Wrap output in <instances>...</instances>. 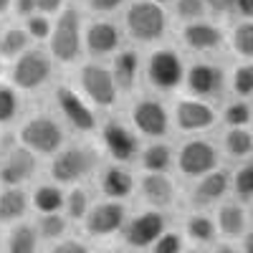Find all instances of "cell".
<instances>
[{
    "label": "cell",
    "instance_id": "obj_1",
    "mask_svg": "<svg viewBox=\"0 0 253 253\" xmlns=\"http://www.w3.org/2000/svg\"><path fill=\"white\" fill-rule=\"evenodd\" d=\"M126 31L139 43H155L167 31V13L152 0H134L124 15Z\"/></svg>",
    "mask_w": 253,
    "mask_h": 253
},
{
    "label": "cell",
    "instance_id": "obj_2",
    "mask_svg": "<svg viewBox=\"0 0 253 253\" xmlns=\"http://www.w3.org/2000/svg\"><path fill=\"white\" fill-rule=\"evenodd\" d=\"M81 46H84L81 15L76 13V8H66L58 15L53 33L48 38L51 58H56L58 63H74L81 56Z\"/></svg>",
    "mask_w": 253,
    "mask_h": 253
},
{
    "label": "cell",
    "instance_id": "obj_3",
    "mask_svg": "<svg viewBox=\"0 0 253 253\" xmlns=\"http://www.w3.org/2000/svg\"><path fill=\"white\" fill-rule=\"evenodd\" d=\"M20 144L31 150L36 157L38 155H58L63 144V129L58 122L48 114H36L31 117L18 132Z\"/></svg>",
    "mask_w": 253,
    "mask_h": 253
},
{
    "label": "cell",
    "instance_id": "obj_4",
    "mask_svg": "<svg viewBox=\"0 0 253 253\" xmlns=\"http://www.w3.org/2000/svg\"><path fill=\"white\" fill-rule=\"evenodd\" d=\"M51 74H53L51 53L41 51V48H28L20 58L13 61L10 81L20 91H36L51 79Z\"/></svg>",
    "mask_w": 253,
    "mask_h": 253
},
{
    "label": "cell",
    "instance_id": "obj_5",
    "mask_svg": "<svg viewBox=\"0 0 253 253\" xmlns=\"http://www.w3.org/2000/svg\"><path fill=\"white\" fill-rule=\"evenodd\" d=\"M165 230H167V220L162 215V210L150 208L126 218L122 228V238H124V246H129L132 251H150Z\"/></svg>",
    "mask_w": 253,
    "mask_h": 253
},
{
    "label": "cell",
    "instance_id": "obj_6",
    "mask_svg": "<svg viewBox=\"0 0 253 253\" xmlns=\"http://www.w3.org/2000/svg\"><path fill=\"white\" fill-rule=\"evenodd\" d=\"M96 165V155L89 147H66L51 162V177L56 185H76L84 180Z\"/></svg>",
    "mask_w": 253,
    "mask_h": 253
},
{
    "label": "cell",
    "instance_id": "obj_7",
    "mask_svg": "<svg viewBox=\"0 0 253 253\" xmlns=\"http://www.w3.org/2000/svg\"><path fill=\"white\" fill-rule=\"evenodd\" d=\"M185 63L177 51L172 48H157L147 58V79L160 91H172L180 84H185Z\"/></svg>",
    "mask_w": 253,
    "mask_h": 253
},
{
    "label": "cell",
    "instance_id": "obj_8",
    "mask_svg": "<svg viewBox=\"0 0 253 253\" xmlns=\"http://www.w3.org/2000/svg\"><path fill=\"white\" fill-rule=\"evenodd\" d=\"M177 170L185 177H205L218 170V150L208 139H187L177 152Z\"/></svg>",
    "mask_w": 253,
    "mask_h": 253
},
{
    "label": "cell",
    "instance_id": "obj_9",
    "mask_svg": "<svg viewBox=\"0 0 253 253\" xmlns=\"http://www.w3.org/2000/svg\"><path fill=\"white\" fill-rule=\"evenodd\" d=\"M79 81H81V89L86 94V99L96 107H114L117 104V96H119V89L114 84V76H112V69L101 66V63H86L79 74Z\"/></svg>",
    "mask_w": 253,
    "mask_h": 253
},
{
    "label": "cell",
    "instance_id": "obj_10",
    "mask_svg": "<svg viewBox=\"0 0 253 253\" xmlns=\"http://www.w3.org/2000/svg\"><path fill=\"white\" fill-rule=\"evenodd\" d=\"M99 137H101V144L104 150L109 152V157L119 165V162H132L139 157V139L137 134L129 129L126 124L117 122V119H109L101 124L99 129Z\"/></svg>",
    "mask_w": 253,
    "mask_h": 253
},
{
    "label": "cell",
    "instance_id": "obj_11",
    "mask_svg": "<svg viewBox=\"0 0 253 253\" xmlns=\"http://www.w3.org/2000/svg\"><path fill=\"white\" fill-rule=\"evenodd\" d=\"M132 117V126L150 139H162L170 132V114H167L165 104L157 99H139L134 101V107L129 112Z\"/></svg>",
    "mask_w": 253,
    "mask_h": 253
},
{
    "label": "cell",
    "instance_id": "obj_12",
    "mask_svg": "<svg viewBox=\"0 0 253 253\" xmlns=\"http://www.w3.org/2000/svg\"><path fill=\"white\" fill-rule=\"evenodd\" d=\"M126 223V208L124 203L117 200H104L91 205L86 220H84V230L91 238H109L114 233H122V228Z\"/></svg>",
    "mask_w": 253,
    "mask_h": 253
},
{
    "label": "cell",
    "instance_id": "obj_13",
    "mask_svg": "<svg viewBox=\"0 0 253 253\" xmlns=\"http://www.w3.org/2000/svg\"><path fill=\"white\" fill-rule=\"evenodd\" d=\"M53 99H56V107L61 109L63 119H66L76 132L89 134V132L96 129V114H94V109L89 107V101H84L74 89H69V86H56Z\"/></svg>",
    "mask_w": 253,
    "mask_h": 253
},
{
    "label": "cell",
    "instance_id": "obj_14",
    "mask_svg": "<svg viewBox=\"0 0 253 253\" xmlns=\"http://www.w3.org/2000/svg\"><path fill=\"white\" fill-rule=\"evenodd\" d=\"M185 86L187 91L193 94V99H215L223 94L225 86V76L223 69L215 66V63H193L187 71H185Z\"/></svg>",
    "mask_w": 253,
    "mask_h": 253
},
{
    "label": "cell",
    "instance_id": "obj_15",
    "mask_svg": "<svg viewBox=\"0 0 253 253\" xmlns=\"http://www.w3.org/2000/svg\"><path fill=\"white\" fill-rule=\"evenodd\" d=\"M38 170V160L31 150H26L23 144L8 152V157L0 162V182L3 187H23Z\"/></svg>",
    "mask_w": 253,
    "mask_h": 253
},
{
    "label": "cell",
    "instance_id": "obj_16",
    "mask_svg": "<svg viewBox=\"0 0 253 253\" xmlns=\"http://www.w3.org/2000/svg\"><path fill=\"white\" fill-rule=\"evenodd\" d=\"M175 124L180 132H205L215 124V109L200 99H182L175 107Z\"/></svg>",
    "mask_w": 253,
    "mask_h": 253
},
{
    "label": "cell",
    "instance_id": "obj_17",
    "mask_svg": "<svg viewBox=\"0 0 253 253\" xmlns=\"http://www.w3.org/2000/svg\"><path fill=\"white\" fill-rule=\"evenodd\" d=\"M228 190H230L228 172L215 170V172L200 177L193 185V190H190V203H193V208H210V205L220 203L228 195Z\"/></svg>",
    "mask_w": 253,
    "mask_h": 253
},
{
    "label": "cell",
    "instance_id": "obj_18",
    "mask_svg": "<svg viewBox=\"0 0 253 253\" xmlns=\"http://www.w3.org/2000/svg\"><path fill=\"white\" fill-rule=\"evenodd\" d=\"M122 43V33L109 20H94L84 33V46L91 56H109L117 53Z\"/></svg>",
    "mask_w": 253,
    "mask_h": 253
},
{
    "label": "cell",
    "instance_id": "obj_19",
    "mask_svg": "<svg viewBox=\"0 0 253 253\" xmlns=\"http://www.w3.org/2000/svg\"><path fill=\"white\" fill-rule=\"evenodd\" d=\"M139 193L152 210H165L175 203V182L160 172H144L139 177Z\"/></svg>",
    "mask_w": 253,
    "mask_h": 253
},
{
    "label": "cell",
    "instance_id": "obj_20",
    "mask_svg": "<svg viewBox=\"0 0 253 253\" xmlns=\"http://www.w3.org/2000/svg\"><path fill=\"white\" fill-rule=\"evenodd\" d=\"M223 31L215 23H208V20H198V23H187L182 28V43L190 51H198V53H210V51H218L223 46Z\"/></svg>",
    "mask_w": 253,
    "mask_h": 253
},
{
    "label": "cell",
    "instance_id": "obj_21",
    "mask_svg": "<svg viewBox=\"0 0 253 253\" xmlns=\"http://www.w3.org/2000/svg\"><path fill=\"white\" fill-rule=\"evenodd\" d=\"M101 193L107 195V200H126L132 193H134V177L132 172L122 165H109L107 170L101 172Z\"/></svg>",
    "mask_w": 253,
    "mask_h": 253
},
{
    "label": "cell",
    "instance_id": "obj_22",
    "mask_svg": "<svg viewBox=\"0 0 253 253\" xmlns=\"http://www.w3.org/2000/svg\"><path fill=\"white\" fill-rule=\"evenodd\" d=\"M215 225H218V236L223 238H243V233L248 230V213L241 203H223L218 208V218H215Z\"/></svg>",
    "mask_w": 253,
    "mask_h": 253
},
{
    "label": "cell",
    "instance_id": "obj_23",
    "mask_svg": "<svg viewBox=\"0 0 253 253\" xmlns=\"http://www.w3.org/2000/svg\"><path fill=\"white\" fill-rule=\"evenodd\" d=\"M112 76L119 91H132L139 76V56L132 48L117 51L112 58Z\"/></svg>",
    "mask_w": 253,
    "mask_h": 253
},
{
    "label": "cell",
    "instance_id": "obj_24",
    "mask_svg": "<svg viewBox=\"0 0 253 253\" xmlns=\"http://www.w3.org/2000/svg\"><path fill=\"white\" fill-rule=\"evenodd\" d=\"M28 205H31V198L26 195L23 187H3L0 190V223L3 225L20 223Z\"/></svg>",
    "mask_w": 253,
    "mask_h": 253
},
{
    "label": "cell",
    "instance_id": "obj_25",
    "mask_svg": "<svg viewBox=\"0 0 253 253\" xmlns=\"http://www.w3.org/2000/svg\"><path fill=\"white\" fill-rule=\"evenodd\" d=\"M31 205H33V210H38L41 215L61 213L63 205H66V193H63L61 185H56V182L38 185L33 190V195H31Z\"/></svg>",
    "mask_w": 253,
    "mask_h": 253
},
{
    "label": "cell",
    "instance_id": "obj_26",
    "mask_svg": "<svg viewBox=\"0 0 253 253\" xmlns=\"http://www.w3.org/2000/svg\"><path fill=\"white\" fill-rule=\"evenodd\" d=\"M187 241H193V243H198V246H210V243H215V238H218V225H215V220L210 218V215H205V213H190L187 218H185V233H182Z\"/></svg>",
    "mask_w": 253,
    "mask_h": 253
},
{
    "label": "cell",
    "instance_id": "obj_27",
    "mask_svg": "<svg viewBox=\"0 0 253 253\" xmlns=\"http://www.w3.org/2000/svg\"><path fill=\"white\" fill-rule=\"evenodd\" d=\"M175 155H172V147L165 144V142H152L147 144L144 150L139 152V165L144 172H160L167 175V170L172 167Z\"/></svg>",
    "mask_w": 253,
    "mask_h": 253
},
{
    "label": "cell",
    "instance_id": "obj_28",
    "mask_svg": "<svg viewBox=\"0 0 253 253\" xmlns=\"http://www.w3.org/2000/svg\"><path fill=\"white\" fill-rule=\"evenodd\" d=\"M38 233L31 223H15L10 225L5 236V253H38Z\"/></svg>",
    "mask_w": 253,
    "mask_h": 253
},
{
    "label": "cell",
    "instance_id": "obj_29",
    "mask_svg": "<svg viewBox=\"0 0 253 253\" xmlns=\"http://www.w3.org/2000/svg\"><path fill=\"white\" fill-rule=\"evenodd\" d=\"M225 152L233 160H246L253 155V134L248 126H238V129H228L223 137Z\"/></svg>",
    "mask_w": 253,
    "mask_h": 253
},
{
    "label": "cell",
    "instance_id": "obj_30",
    "mask_svg": "<svg viewBox=\"0 0 253 253\" xmlns=\"http://www.w3.org/2000/svg\"><path fill=\"white\" fill-rule=\"evenodd\" d=\"M66 230H69V218L53 213V215H41L36 223V233L41 241H48V243H58L66 238Z\"/></svg>",
    "mask_w": 253,
    "mask_h": 253
},
{
    "label": "cell",
    "instance_id": "obj_31",
    "mask_svg": "<svg viewBox=\"0 0 253 253\" xmlns=\"http://www.w3.org/2000/svg\"><path fill=\"white\" fill-rule=\"evenodd\" d=\"M31 38L26 33V28H8L3 36H0V58H20L28 51Z\"/></svg>",
    "mask_w": 253,
    "mask_h": 253
},
{
    "label": "cell",
    "instance_id": "obj_32",
    "mask_svg": "<svg viewBox=\"0 0 253 253\" xmlns=\"http://www.w3.org/2000/svg\"><path fill=\"white\" fill-rule=\"evenodd\" d=\"M63 210H66V218L69 220H86L89 210H91V200H89V193L84 187L74 185L69 193H66V205H63Z\"/></svg>",
    "mask_w": 253,
    "mask_h": 253
},
{
    "label": "cell",
    "instance_id": "obj_33",
    "mask_svg": "<svg viewBox=\"0 0 253 253\" xmlns=\"http://www.w3.org/2000/svg\"><path fill=\"white\" fill-rule=\"evenodd\" d=\"M230 48L241 58H253V20L236 23L230 31Z\"/></svg>",
    "mask_w": 253,
    "mask_h": 253
},
{
    "label": "cell",
    "instance_id": "obj_34",
    "mask_svg": "<svg viewBox=\"0 0 253 253\" xmlns=\"http://www.w3.org/2000/svg\"><path fill=\"white\" fill-rule=\"evenodd\" d=\"M223 122L228 124V129H238V126H248L253 122V107L246 104L243 99L230 101L223 109Z\"/></svg>",
    "mask_w": 253,
    "mask_h": 253
},
{
    "label": "cell",
    "instance_id": "obj_35",
    "mask_svg": "<svg viewBox=\"0 0 253 253\" xmlns=\"http://www.w3.org/2000/svg\"><path fill=\"white\" fill-rule=\"evenodd\" d=\"M230 187L238 200H253V162L241 165L233 172V180H230Z\"/></svg>",
    "mask_w": 253,
    "mask_h": 253
},
{
    "label": "cell",
    "instance_id": "obj_36",
    "mask_svg": "<svg viewBox=\"0 0 253 253\" xmlns=\"http://www.w3.org/2000/svg\"><path fill=\"white\" fill-rule=\"evenodd\" d=\"M20 109V99L15 86H8V84H0V124H10L15 119Z\"/></svg>",
    "mask_w": 253,
    "mask_h": 253
},
{
    "label": "cell",
    "instance_id": "obj_37",
    "mask_svg": "<svg viewBox=\"0 0 253 253\" xmlns=\"http://www.w3.org/2000/svg\"><path fill=\"white\" fill-rule=\"evenodd\" d=\"M230 89H233L241 99L253 96V63H241V66H236L233 76H230Z\"/></svg>",
    "mask_w": 253,
    "mask_h": 253
},
{
    "label": "cell",
    "instance_id": "obj_38",
    "mask_svg": "<svg viewBox=\"0 0 253 253\" xmlns=\"http://www.w3.org/2000/svg\"><path fill=\"white\" fill-rule=\"evenodd\" d=\"M175 13L187 26V23L203 20V15L208 13V5H205V0H175Z\"/></svg>",
    "mask_w": 253,
    "mask_h": 253
},
{
    "label": "cell",
    "instance_id": "obj_39",
    "mask_svg": "<svg viewBox=\"0 0 253 253\" xmlns=\"http://www.w3.org/2000/svg\"><path fill=\"white\" fill-rule=\"evenodd\" d=\"M182 251H185V236L180 230H165L150 248V253H182Z\"/></svg>",
    "mask_w": 253,
    "mask_h": 253
},
{
    "label": "cell",
    "instance_id": "obj_40",
    "mask_svg": "<svg viewBox=\"0 0 253 253\" xmlns=\"http://www.w3.org/2000/svg\"><path fill=\"white\" fill-rule=\"evenodd\" d=\"M26 33L31 41H48L53 33V23L48 20V15L36 13V15L26 18Z\"/></svg>",
    "mask_w": 253,
    "mask_h": 253
},
{
    "label": "cell",
    "instance_id": "obj_41",
    "mask_svg": "<svg viewBox=\"0 0 253 253\" xmlns=\"http://www.w3.org/2000/svg\"><path fill=\"white\" fill-rule=\"evenodd\" d=\"M48 253H91V251H89L86 243L79 241V238H63L58 243H51Z\"/></svg>",
    "mask_w": 253,
    "mask_h": 253
},
{
    "label": "cell",
    "instance_id": "obj_42",
    "mask_svg": "<svg viewBox=\"0 0 253 253\" xmlns=\"http://www.w3.org/2000/svg\"><path fill=\"white\" fill-rule=\"evenodd\" d=\"M236 3H238V0H205L208 10L213 15H230V13H236Z\"/></svg>",
    "mask_w": 253,
    "mask_h": 253
},
{
    "label": "cell",
    "instance_id": "obj_43",
    "mask_svg": "<svg viewBox=\"0 0 253 253\" xmlns=\"http://www.w3.org/2000/svg\"><path fill=\"white\" fill-rule=\"evenodd\" d=\"M124 3H126V0H89V8L96 10V13H114Z\"/></svg>",
    "mask_w": 253,
    "mask_h": 253
},
{
    "label": "cell",
    "instance_id": "obj_44",
    "mask_svg": "<svg viewBox=\"0 0 253 253\" xmlns=\"http://www.w3.org/2000/svg\"><path fill=\"white\" fill-rule=\"evenodd\" d=\"M36 10L41 15H53V13H63V0H38L36 3Z\"/></svg>",
    "mask_w": 253,
    "mask_h": 253
},
{
    "label": "cell",
    "instance_id": "obj_45",
    "mask_svg": "<svg viewBox=\"0 0 253 253\" xmlns=\"http://www.w3.org/2000/svg\"><path fill=\"white\" fill-rule=\"evenodd\" d=\"M36 3H38V0H13L15 13H18V15H23V18L36 15Z\"/></svg>",
    "mask_w": 253,
    "mask_h": 253
},
{
    "label": "cell",
    "instance_id": "obj_46",
    "mask_svg": "<svg viewBox=\"0 0 253 253\" xmlns=\"http://www.w3.org/2000/svg\"><path fill=\"white\" fill-rule=\"evenodd\" d=\"M236 13L243 20H251L253 18V0H238V3H236Z\"/></svg>",
    "mask_w": 253,
    "mask_h": 253
},
{
    "label": "cell",
    "instance_id": "obj_47",
    "mask_svg": "<svg viewBox=\"0 0 253 253\" xmlns=\"http://www.w3.org/2000/svg\"><path fill=\"white\" fill-rule=\"evenodd\" d=\"M241 253H253V230H246L241 238Z\"/></svg>",
    "mask_w": 253,
    "mask_h": 253
},
{
    "label": "cell",
    "instance_id": "obj_48",
    "mask_svg": "<svg viewBox=\"0 0 253 253\" xmlns=\"http://www.w3.org/2000/svg\"><path fill=\"white\" fill-rule=\"evenodd\" d=\"M213 253H241V248H233V246H218Z\"/></svg>",
    "mask_w": 253,
    "mask_h": 253
},
{
    "label": "cell",
    "instance_id": "obj_49",
    "mask_svg": "<svg viewBox=\"0 0 253 253\" xmlns=\"http://www.w3.org/2000/svg\"><path fill=\"white\" fill-rule=\"evenodd\" d=\"M10 3H13V0H0V15H3V13L10 8Z\"/></svg>",
    "mask_w": 253,
    "mask_h": 253
},
{
    "label": "cell",
    "instance_id": "obj_50",
    "mask_svg": "<svg viewBox=\"0 0 253 253\" xmlns=\"http://www.w3.org/2000/svg\"><path fill=\"white\" fill-rule=\"evenodd\" d=\"M152 3H157V5H162V8H165V5H170V3H175V0H152Z\"/></svg>",
    "mask_w": 253,
    "mask_h": 253
},
{
    "label": "cell",
    "instance_id": "obj_51",
    "mask_svg": "<svg viewBox=\"0 0 253 253\" xmlns=\"http://www.w3.org/2000/svg\"><path fill=\"white\" fill-rule=\"evenodd\" d=\"M182 253H200V251H195V248H185Z\"/></svg>",
    "mask_w": 253,
    "mask_h": 253
},
{
    "label": "cell",
    "instance_id": "obj_52",
    "mask_svg": "<svg viewBox=\"0 0 253 253\" xmlns=\"http://www.w3.org/2000/svg\"><path fill=\"white\" fill-rule=\"evenodd\" d=\"M251 215H253V200H251Z\"/></svg>",
    "mask_w": 253,
    "mask_h": 253
},
{
    "label": "cell",
    "instance_id": "obj_53",
    "mask_svg": "<svg viewBox=\"0 0 253 253\" xmlns=\"http://www.w3.org/2000/svg\"><path fill=\"white\" fill-rule=\"evenodd\" d=\"M99 253H114V251H99Z\"/></svg>",
    "mask_w": 253,
    "mask_h": 253
}]
</instances>
